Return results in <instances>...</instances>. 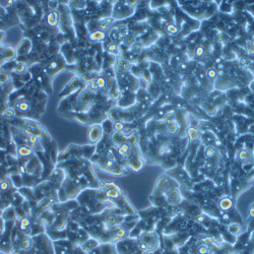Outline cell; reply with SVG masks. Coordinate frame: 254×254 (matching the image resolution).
Returning <instances> with one entry per match:
<instances>
[{
  "mask_svg": "<svg viewBox=\"0 0 254 254\" xmlns=\"http://www.w3.org/2000/svg\"><path fill=\"white\" fill-rule=\"evenodd\" d=\"M4 115H5V117H7V118H11V117L14 116V111L12 109H8L5 111Z\"/></svg>",
  "mask_w": 254,
  "mask_h": 254,
  "instance_id": "19",
  "label": "cell"
},
{
  "mask_svg": "<svg viewBox=\"0 0 254 254\" xmlns=\"http://www.w3.org/2000/svg\"><path fill=\"white\" fill-rule=\"evenodd\" d=\"M239 159L241 161H248V160L251 159V154L248 151H241L239 153Z\"/></svg>",
  "mask_w": 254,
  "mask_h": 254,
  "instance_id": "7",
  "label": "cell"
},
{
  "mask_svg": "<svg viewBox=\"0 0 254 254\" xmlns=\"http://www.w3.org/2000/svg\"><path fill=\"white\" fill-rule=\"evenodd\" d=\"M25 64L23 63H17V65L15 66V68H14V70L15 71H17V72H21V71H23L25 70Z\"/></svg>",
  "mask_w": 254,
  "mask_h": 254,
  "instance_id": "17",
  "label": "cell"
},
{
  "mask_svg": "<svg viewBox=\"0 0 254 254\" xmlns=\"http://www.w3.org/2000/svg\"><path fill=\"white\" fill-rule=\"evenodd\" d=\"M57 21H58V15H57L56 12H51L48 15V23L50 26H56Z\"/></svg>",
  "mask_w": 254,
  "mask_h": 254,
  "instance_id": "6",
  "label": "cell"
},
{
  "mask_svg": "<svg viewBox=\"0 0 254 254\" xmlns=\"http://www.w3.org/2000/svg\"><path fill=\"white\" fill-rule=\"evenodd\" d=\"M108 51H110V52H116L117 53V51H118V48H117V45L116 44H114V43H112V44H110L109 45V47H108Z\"/></svg>",
  "mask_w": 254,
  "mask_h": 254,
  "instance_id": "18",
  "label": "cell"
},
{
  "mask_svg": "<svg viewBox=\"0 0 254 254\" xmlns=\"http://www.w3.org/2000/svg\"><path fill=\"white\" fill-rule=\"evenodd\" d=\"M167 32H168L169 34H173V35H174V34L178 33V28L175 25H172V23H171V25L167 26Z\"/></svg>",
  "mask_w": 254,
  "mask_h": 254,
  "instance_id": "10",
  "label": "cell"
},
{
  "mask_svg": "<svg viewBox=\"0 0 254 254\" xmlns=\"http://www.w3.org/2000/svg\"><path fill=\"white\" fill-rule=\"evenodd\" d=\"M91 88L93 90H97V89H99V86H98V84H97V82H91Z\"/></svg>",
  "mask_w": 254,
  "mask_h": 254,
  "instance_id": "21",
  "label": "cell"
},
{
  "mask_svg": "<svg viewBox=\"0 0 254 254\" xmlns=\"http://www.w3.org/2000/svg\"><path fill=\"white\" fill-rule=\"evenodd\" d=\"M114 128H115V130H116L117 132H120V131L123 130L124 125L122 123H120V122H117V123L114 124Z\"/></svg>",
  "mask_w": 254,
  "mask_h": 254,
  "instance_id": "16",
  "label": "cell"
},
{
  "mask_svg": "<svg viewBox=\"0 0 254 254\" xmlns=\"http://www.w3.org/2000/svg\"><path fill=\"white\" fill-rule=\"evenodd\" d=\"M179 131V125H178L177 122L174 120V121H171L167 124V132L171 135H175L177 134V132Z\"/></svg>",
  "mask_w": 254,
  "mask_h": 254,
  "instance_id": "2",
  "label": "cell"
},
{
  "mask_svg": "<svg viewBox=\"0 0 254 254\" xmlns=\"http://www.w3.org/2000/svg\"><path fill=\"white\" fill-rule=\"evenodd\" d=\"M232 206V201L230 198H223L221 201H220V208L224 210H230Z\"/></svg>",
  "mask_w": 254,
  "mask_h": 254,
  "instance_id": "5",
  "label": "cell"
},
{
  "mask_svg": "<svg viewBox=\"0 0 254 254\" xmlns=\"http://www.w3.org/2000/svg\"><path fill=\"white\" fill-rule=\"evenodd\" d=\"M23 247L25 248V249L30 247V241L27 240V241H25V242H23Z\"/></svg>",
  "mask_w": 254,
  "mask_h": 254,
  "instance_id": "22",
  "label": "cell"
},
{
  "mask_svg": "<svg viewBox=\"0 0 254 254\" xmlns=\"http://www.w3.org/2000/svg\"><path fill=\"white\" fill-rule=\"evenodd\" d=\"M102 136V127L99 125L94 126L90 132V139L92 141H98Z\"/></svg>",
  "mask_w": 254,
  "mask_h": 254,
  "instance_id": "1",
  "label": "cell"
},
{
  "mask_svg": "<svg viewBox=\"0 0 254 254\" xmlns=\"http://www.w3.org/2000/svg\"><path fill=\"white\" fill-rule=\"evenodd\" d=\"M205 155H206L208 158H212V157L215 156V149H214V147H208L206 151H205Z\"/></svg>",
  "mask_w": 254,
  "mask_h": 254,
  "instance_id": "15",
  "label": "cell"
},
{
  "mask_svg": "<svg viewBox=\"0 0 254 254\" xmlns=\"http://www.w3.org/2000/svg\"><path fill=\"white\" fill-rule=\"evenodd\" d=\"M187 134H188V137L190 140H196L199 137V131L194 127H189L187 129Z\"/></svg>",
  "mask_w": 254,
  "mask_h": 254,
  "instance_id": "4",
  "label": "cell"
},
{
  "mask_svg": "<svg viewBox=\"0 0 254 254\" xmlns=\"http://www.w3.org/2000/svg\"><path fill=\"white\" fill-rule=\"evenodd\" d=\"M204 48H203V46H197L195 48V55L197 57H201L204 54Z\"/></svg>",
  "mask_w": 254,
  "mask_h": 254,
  "instance_id": "11",
  "label": "cell"
},
{
  "mask_svg": "<svg viewBox=\"0 0 254 254\" xmlns=\"http://www.w3.org/2000/svg\"><path fill=\"white\" fill-rule=\"evenodd\" d=\"M29 224H30V222H29L27 219L23 220V221H21V228H23V229H25L27 226H29Z\"/></svg>",
  "mask_w": 254,
  "mask_h": 254,
  "instance_id": "20",
  "label": "cell"
},
{
  "mask_svg": "<svg viewBox=\"0 0 254 254\" xmlns=\"http://www.w3.org/2000/svg\"><path fill=\"white\" fill-rule=\"evenodd\" d=\"M17 107L19 108L21 111H23V112H26V111H28L29 110V104L27 102L25 103H21V104H17Z\"/></svg>",
  "mask_w": 254,
  "mask_h": 254,
  "instance_id": "13",
  "label": "cell"
},
{
  "mask_svg": "<svg viewBox=\"0 0 254 254\" xmlns=\"http://www.w3.org/2000/svg\"><path fill=\"white\" fill-rule=\"evenodd\" d=\"M206 75H208V79L212 82V80H215V79L217 78L218 72H217V70L214 69V68H210V69L208 70V72H206Z\"/></svg>",
  "mask_w": 254,
  "mask_h": 254,
  "instance_id": "8",
  "label": "cell"
},
{
  "mask_svg": "<svg viewBox=\"0 0 254 254\" xmlns=\"http://www.w3.org/2000/svg\"><path fill=\"white\" fill-rule=\"evenodd\" d=\"M249 214H250V216H251V217H254V204H252V206L250 208Z\"/></svg>",
  "mask_w": 254,
  "mask_h": 254,
  "instance_id": "23",
  "label": "cell"
},
{
  "mask_svg": "<svg viewBox=\"0 0 254 254\" xmlns=\"http://www.w3.org/2000/svg\"><path fill=\"white\" fill-rule=\"evenodd\" d=\"M19 154L23 157L28 156V155L31 154V149H28V147H21V149H19Z\"/></svg>",
  "mask_w": 254,
  "mask_h": 254,
  "instance_id": "14",
  "label": "cell"
},
{
  "mask_svg": "<svg viewBox=\"0 0 254 254\" xmlns=\"http://www.w3.org/2000/svg\"><path fill=\"white\" fill-rule=\"evenodd\" d=\"M90 39L93 40V41H103L105 39V33L102 32V31H96L90 35Z\"/></svg>",
  "mask_w": 254,
  "mask_h": 254,
  "instance_id": "3",
  "label": "cell"
},
{
  "mask_svg": "<svg viewBox=\"0 0 254 254\" xmlns=\"http://www.w3.org/2000/svg\"><path fill=\"white\" fill-rule=\"evenodd\" d=\"M246 50L248 54H254V41H248L246 43Z\"/></svg>",
  "mask_w": 254,
  "mask_h": 254,
  "instance_id": "9",
  "label": "cell"
},
{
  "mask_svg": "<svg viewBox=\"0 0 254 254\" xmlns=\"http://www.w3.org/2000/svg\"><path fill=\"white\" fill-rule=\"evenodd\" d=\"M96 82H97V84H98V86L100 88V89H103V88L106 86V80L104 77H98V78L96 79Z\"/></svg>",
  "mask_w": 254,
  "mask_h": 254,
  "instance_id": "12",
  "label": "cell"
}]
</instances>
